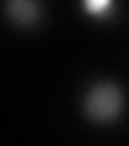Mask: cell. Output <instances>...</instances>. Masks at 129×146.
I'll list each match as a JSON object with an SVG mask.
<instances>
[{"instance_id": "cell-1", "label": "cell", "mask_w": 129, "mask_h": 146, "mask_svg": "<svg viewBox=\"0 0 129 146\" xmlns=\"http://www.w3.org/2000/svg\"><path fill=\"white\" fill-rule=\"evenodd\" d=\"M81 114L92 125H116L124 116V89L113 78H94L81 98Z\"/></svg>"}, {"instance_id": "cell-2", "label": "cell", "mask_w": 129, "mask_h": 146, "mask_svg": "<svg viewBox=\"0 0 129 146\" xmlns=\"http://www.w3.org/2000/svg\"><path fill=\"white\" fill-rule=\"evenodd\" d=\"M3 14L19 30H35L46 22L43 0H3Z\"/></svg>"}, {"instance_id": "cell-3", "label": "cell", "mask_w": 129, "mask_h": 146, "mask_svg": "<svg viewBox=\"0 0 129 146\" xmlns=\"http://www.w3.org/2000/svg\"><path fill=\"white\" fill-rule=\"evenodd\" d=\"M83 14H89L92 19H113L119 11V0H81Z\"/></svg>"}]
</instances>
